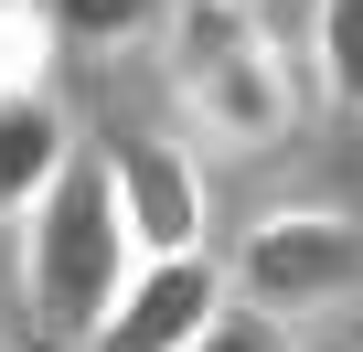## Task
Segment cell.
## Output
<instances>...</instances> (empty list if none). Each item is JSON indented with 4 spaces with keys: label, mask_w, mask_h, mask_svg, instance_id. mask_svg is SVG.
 <instances>
[{
    "label": "cell",
    "mask_w": 363,
    "mask_h": 352,
    "mask_svg": "<svg viewBox=\"0 0 363 352\" xmlns=\"http://www.w3.org/2000/svg\"><path fill=\"white\" fill-rule=\"evenodd\" d=\"M43 64H54L43 11H33V0H0V96H33V86H43Z\"/></svg>",
    "instance_id": "obj_9"
},
{
    "label": "cell",
    "mask_w": 363,
    "mask_h": 352,
    "mask_svg": "<svg viewBox=\"0 0 363 352\" xmlns=\"http://www.w3.org/2000/svg\"><path fill=\"white\" fill-rule=\"evenodd\" d=\"M160 54H171V96L193 107L203 139H225V149L289 139L299 86H289V64H278V43H267L257 11H235V0H171Z\"/></svg>",
    "instance_id": "obj_2"
},
{
    "label": "cell",
    "mask_w": 363,
    "mask_h": 352,
    "mask_svg": "<svg viewBox=\"0 0 363 352\" xmlns=\"http://www.w3.org/2000/svg\"><path fill=\"white\" fill-rule=\"evenodd\" d=\"M225 299H235L257 331L352 310V299H363V225H352V214H320V203L257 214L246 246H235V267H225Z\"/></svg>",
    "instance_id": "obj_3"
},
{
    "label": "cell",
    "mask_w": 363,
    "mask_h": 352,
    "mask_svg": "<svg viewBox=\"0 0 363 352\" xmlns=\"http://www.w3.org/2000/svg\"><path fill=\"white\" fill-rule=\"evenodd\" d=\"M203 352H267V341H257V331H246V320H225V331H214V341H203Z\"/></svg>",
    "instance_id": "obj_10"
},
{
    "label": "cell",
    "mask_w": 363,
    "mask_h": 352,
    "mask_svg": "<svg viewBox=\"0 0 363 352\" xmlns=\"http://www.w3.org/2000/svg\"><path fill=\"white\" fill-rule=\"evenodd\" d=\"M65 107L33 86V96H0V235H11L22 214H33V193L54 182V171H65Z\"/></svg>",
    "instance_id": "obj_6"
},
{
    "label": "cell",
    "mask_w": 363,
    "mask_h": 352,
    "mask_svg": "<svg viewBox=\"0 0 363 352\" xmlns=\"http://www.w3.org/2000/svg\"><path fill=\"white\" fill-rule=\"evenodd\" d=\"M33 11H43L54 43H75V54H118V43H139V33L171 22V0H33Z\"/></svg>",
    "instance_id": "obj_7"
},
{
    "label": "cell",
    "mask_w": 363,
    "mask_h": 352,
    "mask_svg": "<svg viewBox=\"0 0 363 352\" xmlns=\"http://www.w3.org/2000/svg\"><path fill=\"white\" fill-rule=\"evenodd\" d=\"M11 235H22V310H33L43 341H86L107 320V299L128 288V267H139L96 149H65V171L33 193V214Z\"/></svg>",
    "instance_id": "obj_1"
},
{
    "label": "cell",
    "mask_w": 363,
    "mask_h": 352,
    "mask_svg": "<svg viewBox=\"0 0 363 352\" xmlns=\"http://www.w3.org/2000/svg\"><path fill=\"white\" fill-rule=\"evenodd\" d=\"M352 352H363V331H352Z\"/></svg>",
    "instance_id": "obj_13"
},
{
    "label": "cell",
    "mask_w": 363,
    "mask_h": 352,
    "mask_svg": "<svg viewBox=\"0 0 363 352\" xmlns=\"http://www.w3.org/2000/svg\"><path fill=\"white\" fill-rule=\"evenodd\" d=\"M107 193H118V225H128V256H203V225H214V193H203V160L139 128V139H107Z\"/></svg>",
    "instance_id": "obj_4"
},
{
    "label": "cell",
    "mask_w": 363,
    "mask_h": 352,
    "mask_svg": "<svg viewBox=\"0 0 363 352\" xmlns=\"http://www.w3.org/2000/svg\"><path fill=\"white\" fill-rule=\"evenodd\" d=\"M267 352H278V341H267ZM320 352H352V341H320Z\"/></svg>",
    "instance_id": "obj_11"
},
{
    "label": "cell",
    "mask_w": 363,
    "mask_h": 352,
    "mask_svg": "<svg viewBox=\"0 0 363 352\" xmlns=\"http://www.w3.org/2000/svg\"><path fill=\"white\" fill-rule=\"evenodd\" d=\"M225 267L214 256H139L128 288L107 299V320L86 331V352H203L225 331Z\"/></svg>",
    "instance_id": "obj_5"
},
{
    "label": "cell",
    "mask_w": 363,
    "mask_h": 352,
    "mask_svg": "<svg viewBox=\"0 0 363 352\" xmlns=\"http://www.w3.org/2000/svg\"><path fill=\"white\" fill-rule=\"evenodd\" d=\"M235 11H257V0H235Z\"/></svg>",
    "instance_id": "obj_12"
},
{
    "label": "cell",
    "mask_w": 363,
    "mask_h": 352,
    "mask_svg": "<svg viewBox=\"0 0 363 352\" xmlns=\"http://www.w3.org/2000/svg\"><path fill=\"white\" fill-rule=\"evenodd\" d=\"M310 75L331 107L363 118V0H310Z\"/></svg>",
    "instance_id": "obj_8"
}]
</instances>
